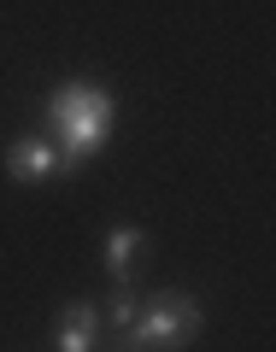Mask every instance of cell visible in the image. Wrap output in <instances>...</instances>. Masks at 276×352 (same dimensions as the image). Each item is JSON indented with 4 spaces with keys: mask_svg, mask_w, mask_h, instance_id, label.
I'll list each match as a JSON object with an SVG mask.
<instances>
[{
    "mask_svg": "<svg viewBox=\"0 0 276 352\" xmlns=\"http://www.w3.org/2000/svg\"><path fill=\"white\" fill-rule=\"evenodd\" d=\"M0 164H6V176H12L18 188H41V182H59V176H65L59 147H53L47 135H18Z\"/></svg>",
    "mask_w": 276,
    "mask_h": 352,
    "instance_id": "cell-3",
    "label": "cell"
},
{
    "mask_svg": "<svg viewBox=\"0 0 276 352\" xmlns=\"http://www.w3.org/2000/svg\"><path fill=\"white\" fill-rule=\"evenodd\" d=\"M100 346V300H71L53 317V352H94Z\"/></svg>",
    "mask_w": 276,
    "mask_h": 352,
    "instance_id": "cell-4",
    "label": "cell"
},
{
    "mask_svg": "<svg viewBox=\"0 0 276 352\" xmlns=\"http://www.w3.org/2000/svg\"><path fill=\"white\" fill-rule=\"evenodd\" d=\"M41 129H47V141L59 147L65 176H76L88 159H100V153L112 147L118 94L106 82H94V76H71V82H59L47 100H41Z\"/></svg>",
    "mask_w": 276,
    "mask_h": 352,
    "instance_id": "cell-1",
    "label": "cell"
},
{
    "mask_svg": "<svg viewBox=\"0 0 276 352\" xmlns=\"http://www.w3.org/2000/svg\"><path fill=\"white\" fill-rule=\"evenodd\" d=\"M141 252H147V229H141V223H112L106 241H100V270L118 282V288H129Z\"/></svg>",
    "mask_w": 276,
    "mask_h": 352,
    "instance_id": "cell-5",
    "label": "cell"
},
{
    "mask_svg": "<svg viewBox=\"0 0 276 352\" xmlns=\"http://www.w3.org/2000/svg\"><path fill=\"white\" fill-rule=\"evenodd\" d=\"M200 329H206V305L194 294L159 288L136 305V317L124 329V352H182Z\"/></svg>",
    "mask_w": 276,
    "mask_h": 352,
    "instance_id": "cell-2",
    "label": "cell"
},
{
    "mask_svg": "<svg viewBox=\"0 0 276 352\" xmlns=\"http://www.w3.org/2000/svg\"><path fill=\"white\" fill-rule=\"evenodd\" d=\"M136 305H141V294H129V288H118L112 300L100 305V329H118V335H124V329H129V317H136Z\"/></svg>",
    "mask_w": 276,
    "mask_h": 352,
    "instance_id": "cell-6",
    "label": "cell"
}]
</instances>
